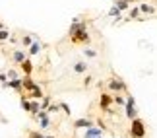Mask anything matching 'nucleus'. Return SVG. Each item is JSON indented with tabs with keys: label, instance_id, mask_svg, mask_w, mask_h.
Instances as JSON below:
<instances>
[{
	"label": "nucleus",
	"instance_id": "4468645a",
	"mask_svg": "<svg viewBox=\"0 0 157 138\" xmlns=\"http://www.w3.org/2000/svg\"><path fill=\"white\" fill-rule=\"evenodd\" d=\"M35 86H37V82H33L29 76H23V78H21V89H25V92H29V89H33Z\"/></svg>",
	"mask_w": 157,
	"mask_h": 138
},
{
	"label": "nucleus",
	"instance_id": "9d476101",
	"mask_svg": "<svg viewBox=\"0 0 157 138\" xmlns=\"http://www.w3.org/2000/svg\"><path fill=\"white\" fill-rule=\"evenodd\" d=\"M20 66H21V70H23V74L25 76H31L33 74V62H31V58H25L23 62H20Z\"/></svg>",
	"mask_w": 157,
	"mask_h": 138
},
{
	"label": "nucleus",
	"instance_id": "a211bd4d",
	"mask_svg": "<svg viewBox=\"0 0 157 138\" xmlns=\"http://www.w3.org/2000/svg\"><path fill=\"white\" fill-rule=\"evenodd\" d=\"M39 121V128L41 130H45V128H49L51 127V117L47 115V117H41V119H37Z\"/></svg>",
	"mask_w": 157,
	"mask_h": 138
},
{
	"label": "nucleus",
	"instance_id": "7ed1b4c3",
	"mask_svg": "<svg viewBox=\"0 0 157 138\" xmlns=\"http://www.w3.org/2000/svg\"><path fill=\"white\" fill-rule=\"evenodd\" d=\"M124 107H126V117H128L130 121L138 117V111H136V99H134V95H128V97H126Z\"/></svg>",
	"mask_w": 157,
	"mask_h": 138
},
{
	"label": "nucleus",
	"instance_id": "6e6552de",
	"mask_svg": "<svg viewBox=\"0 0 157 138\" xmlns=\"http://www.w3.org/2000/svg\"><path fill=\"white\" fill-rule=\"evenodd\" d=\"M4 88L16 89V92H23V89H21V76L20 78H14V80H8V82L4 84Z\"/></svg>",
	"mask_w": 157,
	"mask_h": 138
},
{
	"label": "nucleus",
	"instance_id": "cd10ccee",
	"mask_svg": "<svg viewBox=\"0 0 157 138\" xmlns=\"http://www.w3.org/2000/svg\"><path fill=\"white\" fill-rule=\"evenodd\" d=\"M21 109L29 113V99L27 97H21Z\"/></svg>",
	"mask_w": 157,
	"mask_h": 138
},
{
	"label": "nucleus",
	"instance_id": "412c9836",
	"mask_svg": "<svg viewBox=\"0 0 157 138\" xmlns=\"http://www.w3.org/2000/svg\"><path fill=\"white\" fill-rule=\"evenodd\" d=\"M20 41H21V45H23V47H29V45H31L33 41H35V37H33V35H23Z\"/></svg>",
	"mask_w": 157,
	"mask_h": 138
},
{
	"label": "nucleus",
	"instance_id": "dca6fc26",
	"mask_svg": "<svg viewBox=\"0 0 157 138\" xmlns=\"http://www.w3.org/2000/svg\"><path fill=\"white\" fill-rule=\"evenodd\" d=\"M130 4H132V0H114V8L120 10V12L128 10V8H130Z\"/></svg>",
	"mask_w": 157,
	"mask_h": 138
},
{
	"label": "nucleus",
	"instance_id": "423d86ee",
	"mask_svg": "<svg viewBox=\"0 0 157 138\" xmlns=\"http://www.w3.org/2000/svg\"><path fill=\"white\" fill-rule=\"evenodd\" d=\"M27 49H29V51H27V57H37V55H39V53H41V51H43V45H41V43H39V39H35V41H33V43H31V45H29V47H27Z\"/></svg>",
	"mask_w": 157,
	"mask_h": 138
},
{
	"label": "nucleus",
	"instance_id": "9b49d317",
	"mask_svg": "<svg viewBox=\"0 0 157 138\" xmlns=\"http://www.w3.org/2000/svg\"><path fill=\"white\" fill-rule=\"evenodd\" d=\"M41 111V105H39V99H29V115L33 119L37 117V113Z\"/></svg>",
	"mask_w": 157,
	"mask_h": 138
},
{
	"label": "nucleus",
	"instance_id": "c756f323",
	"mask_svg": "<svg viewBox=\"0 0 157 138\" xmlns=\"http://www.w3.org/2000/svg\"><path fill=\"white\" fill-rule=\"evenodd\" d=\"M41 134H43V132H39V130H33V132H29V138H41Z\"/></svg>",
	"mask_w": 157,
	"mask_h": 138
},
{
	"label": "nucleus",
	"instance_id": "7c9ffc66",
	"mask_svg": "<svg viewBox=\"0 0 157 138\" xmlns=\"http://www.w3.org/2000/svg\"><path fill=\"white\" fill-rule=\"evenodd\" d=\"M91 84V76H86V80H83V86H89Z\"/></svg>",
	"mask_w": 157,
	"mask_h": 138
},
{
	"label": "nucleus",
	"instance_id": "f3484780",
	"mask_svg": "<svg viewBox=\"0 0 157 138\" xmlns=\"http://www.w3.org/2000/svg\"><path fill=\"white\" fill-rule=\"evenodd\" d=\"M86 70H87V64L83 61H78L74 64V72H76V74H86Z\"/></svg>",
	"mask_w": 157,
	"mask_h": 138
},
{
	"label": "nucleus",
	"instance_id": "1a4fd4ad",
	"mask_svg": "<svg viewBox=\"0 0 157 138\" xmlns=\"http://www.w3.org/2000/svg\"><path fill=\"white\" fill-rule=\"evenodd\" d=\"M89 127H93V121L91 119H76L74 121V128H89Z\"/></svg>",
	"mask_w": 157,
	"mask_h": 138
},
{
	"label": "nucleus",
	"instance_id": "c85d7f7f",
	"mask_svg": "<svg viewBox=\"0 0 157 138\" xmlns=\"http://www.w3.org/2000/svg\"><path fill=\"white\" fill-rule=\"evenodd\" d=\"M6 82H8V78H6V74H4L2 70H0V86H4Z\"/></svg>",
	"mask_w": 157,
	"mask_h": 138
},
{
	"label": "nucleus",
	"instance_id": "bb28decb",
	"mask_svg": "<svg viewBox=\"0 0 157 138\" xmlns=\"http://www.w3.org/2000/svg\"><path fill=\"white\" fill-rule=\"evenodd\" d=\"M6 78H8V80H14V78H20V74H17V70L10 68L8 72H6Z\"/></svg>",
	"mask_w": 157,
	"mask_h": 138
},
{
	"label": "nucleus",
	"instance_id": "20e7f679",
	"mask_svg": "<svg viewBox=\"0 0 157 138\" xmlns=\"http://www.w3.org/2000/svg\"><path fill=\"white\" fill-rule=\"evenodd\" d=\"M107 89H109V92H113V93H120V92H124V89H126V84L120 80V78H113V80H109Z\"/></svg>",
	"mask_w": 157,
	"mask_h": 138
},
{
	"label": "nucleus",
	"instance_id": "f257e3e1",
	"mask_svg": "<svg viewBox=\"0 0 157 138\" xmlns=\"http://www.w3.org/2000/svg\"><path fill=\"white\" fill-rule=\"evenodd\" d=\"M68 35H70L72 43L87 45L89 41H91V37H89V31H87V23H86V22H82L80 18H74V22L70 23Z\"/></svg>",
	"mask_w": 157,
	"mask_h": 138
},
{
	"label": "nucleus",
	"instance_id": "0eeeda50",
	"mask_svg": "<svg viewBox=\"0 0 157 138\" xmlns=\"http://www.w3.org/2000/svg\"><path fill=\"white\" fill-rule=\"evenodd\" d=\"M105 130L99 128V127H89L86 128V132H83V138H95V136H103Z\"/></svg>",
	"mask_w": 157,
	"mask_h": 138
},
{
	"label": "nucleus",
	"instance_id": "473e14b6",
	"mask_svg": "<svg viewBox=\"0 0 157 138\" xmlns=\"http://www.w3.org/2000/svg\"><path fill=\"white\" fill-rule=\"evenodd\" d=\"M2 27H4V23H2V22H0V29H2Z\"/></svg>",
	"mask_w": 157,
	"mask_h": 138
},
{
	"label": "nucleus",
	"instance_id": "393cba45",
	"mask_svg": "<svg viewBox=\"0 0 157 138\" xmlns=\"http://www.w3.org/2000/svg\"><path fill=\"white\" fill-rule=\"evenodd\" d=\"M83 55H86V58H95L99 53L95 51V49H86V51H83Z\"/></svg>",
	"mask_w": 157,
	"mask_h": 138
},
{
	"label": "nucleus",
	"instance_id": "72a5a7b5",
	"mask_svg": "<svg viewBox=\"0 0 157 138\" xmlns=\"http://www.w3.org/2000/svg\"><path fill=\"white\" fill-rule=\"evenodd\" d=\"M95 138H103V136H95Z\"/></svg>",
	"mask_w": 157,
	"mask_h": 138
},
{
	"label": "nucleus",
	"instance_id": "ddd939ff",
	"mask_svg": "<svg viewBox=\"0 0 157 138\" xmlns=\"http://www.w3.org/2000/svg\"><path fill=\"white\" fill-rule=\"evenodd\" d=\"M12 58H14V62H16V64H20V62H23V61L27 58V53L23 51V49H17V51L12 53Z\"/></svg>",
	"mask_w": 157,
	"mask_h": 138
},
{
	"label": "nucleus",
	"instance_id": "39448f33",
	"mask_svg": "<svg viewBox=\"0 0 157 138\" xmlns=\"http://www.w3.org/2000/svg\"><path fill=\"white\" fill-rule=\"evenodd\" d=\"M111 105H113V95L105 92V93H101V97H99V107H101V111H109L111 109Z\"/></svg>",
	"mask_w": 157,
	"mask_h": 138
},
{
	"label": "nucleus",
	"instance_id": "6ab92c4d",
	"mask_svg": "<svg viewBox=\"0 0 157 138\" xmlns=\"http://www.w3.org/2000/svg\"><path fill=\"white\" fill-rule=\"evenodd\" d=\"M109 16H111V18H114L117 22H120V20H122V12H120V10H117L114 6H113L111 10H109Z\"/></svg>",
	"mask_w": 157,
	"mask_h": 138
},
{
	"label": "nucleus",
	"instance_id": "f03ea898",
	"mask_svg": "<svg viewBox=\"0 0 157 138\" xmlns=\"http://www.w3.org/2000/svg\"><path fill=\"white\" fill-rule=\"evenodd\" d=\"M146 124H144V121L140 117H136V119H132V124H130V136L132 138H144L146 136Z\"/></svg>",
	"mask_w": 157,
	"mask_h": 138
},
{
	"label": "nucleus",
	"instance_id": "b1692460",
	"mask_svg": "<svg viewBox=\"0 0 157 138\" xmlns=\"http://www.w3.org/2000/svg\"><path fill=\"white\" fill-rule=\"evenodd\" d=\"M58 107H60V109H62V111H64V113H66L68 117L72 115V109H70V105H68V103H64V101H60V103H58Z\"/></svg>",
	"mask_w": 157,
	"mask_h": 138
},
{
	"label": "nucleus",
	"instance_id": "a878e982",
	"mask_svg": "<svg viewBox=\"0 0 157 138\" xmlns=\"http://www.w3.org/2000/svg\"><path fill=\"white\" fill-rule=\"evenodd\" d=\"M8 37H10V31H8L6 27H2V29H0V43H4Z\"/></svg>",
	"mask_w": 157,
	"mask_h": 138
},
{
	"label": "nucleus",
	"instance_id": "2f4dec72",
	"mask_svg": "<svg viewBox=\"0 0 157 138\" xmlns=\"http://www.w3.org/2000/svg\"><path fill=\"white\" fill-rule=\"evenodd\" d=\"M41 138H56L54 134H41Z\"/></svg>",
	"mask_w": 157,
	"mask_h": 138
},
{
	"label": "nucleus",
	"instance_id": "2eb2a0df",
	"mask_svg": "<svg viewBox=\"0 0 157 138\" xmlns=\"http://www.w3.org/2000/svg\"><path fill=\"white\" fill-rule=\"evenodd\" d=\"M43 89H41V86H39V84H37V86H35L33 89H29V97L27 99H41V97H43Z\"/></svg>",
	"mask_w": 157,
	"mask_h": 138
},
{
	"label": "nucleus",
	"instance_id": "f8f14e48",
	"mask_svg": "<svg viewBox=\"0 0 157 138\" xmlns=\"http://www.w3.org/2000/svg\"><path fill=\"white\" fill-rule=\"evenodd\" d=\"M138 10H140V14H149V16L155 14V6L153 4H147V2H142L140 6H138Z\"/></svg>",
	"mask_w": 157,
	"mask_h": 138
},
{
	"label": "nucleus",
	"instance_id": "aec40b11",
	"mask_svg": "<svg viewBox=\"0 0 157 138\" xmlns=\"http://www.w3.org/2000/svg\"><path fill=\"white\" fill-rule=\"evenodd\" d=\"M113 103H117V105H120V107H124L126 97H122L120 93H114V95H113Z\"/></svg>",
	"mask_w": 157,
	"mask_h": 138
},
{
	"label": "nucleus",
	"instance_id": "5701e85b",
	"mask_svg": "<svg viewBox=\"0 0 157 138\" xmlns=\"http://www.w3.org/2000/svg\"><path fill=\"white\" fill-rule=\"evenodd\" d=\"M47 113H49V115H51V113H54V115H56V113L60 111V107H58V103H51L49 107H47V109H45Z\"/></svg>",
	"mask_w": 157,
	"mask_h": 138
},
{
	"label": "nucleus",
	"instance_id": "4be33fe9",
	"mask_svg": "<svg viewBox=\"0 0 157 138\" xmlns=\"http://www.w3.org/2000/svg\"><path fill=\"white\" fill-rule=\"evenodd\" d=\"M130 10V20H138L140 18V10H138V6H132V8H128Z\"/></svg>",
	"mask_w": 157,
	"mask_h": 138
}]
</instances>
